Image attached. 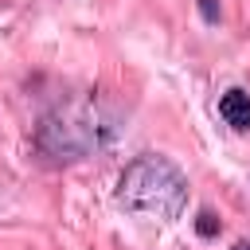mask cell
<instances>
[{"mask_svg":"<svg viewBox=\"0 0 250 250\" xmlns=\"http://www.w3.org/2000/svg\"><path fill=\"white\" fill-rule=\"evenodd\" d=\"M195 227H199V234H215V230H219V219H215L211 211H199V219H195Z\"/></svg>","mask_w":250,"mask_h":250,"instance_id":"obj_4","label":"cell"},{"mask_svg":"<svg viewBox=\"0 0 250 250\" xmlns=\"http://www.w3.org/2000/svg\"><path fill=\"white\" fill-rule=\"evenodd\" d=\"M109 133H113L109 117L102 113V105L94 98H86V102H70V105H59L55 113H47L35 141L55 160H82V156L98 152L109 141Z\"/></svg>","mask_w":250,"mask_h":250,"instance_id":"obj_2","label":"cell"},{"mask_svg":"<svg viewBox=\"0 0 250 250\" xmlns=\"http://www.w3.org/2000/svg\"><path fill=\"white\" fill-rule=\"evenodd\" d=\"M199 12H203V16L211 20V23L219 20V8H215V0H199Z\"/></svg>","mask_w":250,"mask_h":250,"instance_id":"obj_5","label":"cell"},{"mask_svg":"<svg viewBox=\"0 0 250 250\" xmlns=\"http://www.w3.org/2000/svg\"><path fill=\"white\" fill-rule=\"evenodd\" d=\"M117 207L141 219H160V223L180 219V211L188 207V180L172 160L145 152L133 164H125L117 180Z\"/></svg>","mask_w":250,"mask_h":250,"instance_id":"obj_1","label":"cell"},{"mask_svg":"<svg viewBox=\"0 0 250 250\" xmlns=\"http://www.w3.org/2000/svg\"><path fill=\"white\" fill-rule=\"evenodd\" d=\"M219 113H223L227 125L250 129V94H246V90H227V94L219 98Z\"/></svg>","mask_w":250,"mask_h":250,"instance_id":"obj_3","label":"cell"},{"mask_svg":"<svg viewBox=\"0 0 250 250\" xmlns=\"http://www.w3.org/2000/svg\"><path fill=\"white\" fill-rule=\"evenodd\" d=\"M234 250H250V242H234Z\"/></svg>","mask_w":250,"mask_h":250,"instance_id":"obj_6","label":"cell"}]
</instances>
